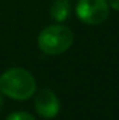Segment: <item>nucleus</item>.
I'll return each instance as SVG.
<instances>
[{
  "instance_id": "3",
  "label": "nucleus",
  "mask_w": 119,
  "mask_h": 120,
  "mask_svg": "<svg viewBox=\"0 0 119 120\" xmlns=\"http://www.w3.org/2000/svg\"><path fill=\"white\" fill-rule=\"evenodd\" d=\"M79 20L90 25L104 22L109 15V4L107 0H79L76 6Z\"/></svg>"
},
{
  "instance_id": "7",
  "label": "nucleus",
  "mask_w": 119,
  "mask_h": 120,
  "mask_svg": "<svg viewBox=\"0 0 119 120\" xmlns=\"http://www.w3.org/2000/svg\"><path fill=\"white\" fill-rule=\"evenodd\" d=\"M107 1H108V4H109L112 8H115V10L119 11V0H107Z\"/></svg>"
},
{
  "instance_id": "8",
  "label": "nucleus",
  "mask_w": 119,
  "mask_h": 120,
  "mask_svg": "<svg viewBox=\"0 0 119 120\" xmlns=\"http://www.w3.org/2000/svg\"><path fill=\"white\" fill-rule=\"evenodd\" d=\"M3 108V96H1V91H0V110Z\"/></svg>"
},
{
  "instance_id": "6",
  "label": "nucleus",
  "mask_w": 119,
  "mask_h": 120,
  "mask_svg": "<svg viewBox=\"0 0 119 120\" xmlns=\"http://www.w3.org/2000/svg\"><path fill=\"white\" fill-rule=\"evenodd\" d=\"M6 120H35V117L30 115L28 112H14L8 115V117Z\"/></svg>"
},
{
  "instance_id": "2",
  "label": "nucleus",
  "mask_w": 119,
  "mask_h": 120,
  "mask_svg": "<svg viewBox=\"0 0 119 120\" xmlns=\"http://www.w3.org/2000/svg\"><path fill=\"white\" fill-rule=\"evenodd\" d=\"M73 43V32L63 25H51L38 35V46L46 55H60Z\"/></svg>"
},
{
  "instance_id": "5",
  "label": "nucleus",
  "mask_w": 119,
  "mask_h": 120,
  "mask_svg": "<svg viewBox=\"0 0 119 120\" xmlns=\"http://www.w3.org/2000/svg\"><path fill=\"white\" fill-rule=\"evenodd\" d=\"M70 13V6L67 0H55L51 6V15L55 21H64L69 17Z\"/></svg>"
},
{
  "instance_id": "1",
  "label": "nucleus",
  "mask_w": 119,
  "mask_h": 120,
  "mask_svg": "<svg viewBox=\"0 0 119 120\" xmlns=\"http://www.w3.org/2000/svg\"><path fill=\"white\" fill-rule=\"evenodd\" d=\"M35 78L24 68H10L0 75V91L8 98L24 101L31 98L35 94Z\"/></svg>"
},
{
  "instance_id": "4",
  "label": "nucleus",
  "mask_w": 119,
  "mask_h": 120,
  "mask_svg": "<svg viewBox=\"0 0 119 120\" xmlns=\"http://www.w3.org/2000/svg\"><path fill=\"white\" fill-rule=\"evenodd\" d=\"M34 106L36 113L44 119H53L60 110L59 99L51 90H41L36 92Z\"/></svg>"
}]
</instances>
